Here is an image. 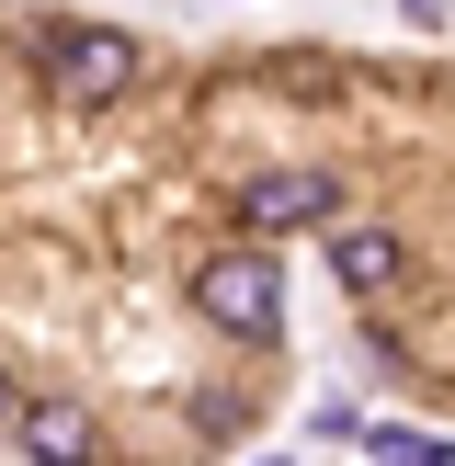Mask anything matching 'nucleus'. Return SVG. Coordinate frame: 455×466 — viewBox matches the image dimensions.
Returning <instances> with one entry per match:
<instances>
[{"mask_svg":"<svg viewBox=\"0 0 455 466\" xmlns=\"http://www.w3.org/2000/svg\"><path fill=\"white\" fill-rule=\"evenodd\" d=\"M46 91L80 103V114L126 103L136 91V35H114V23H57V35H46Z\"/></svg>","mask_w":455,"mask_h":466,"instance_id":"1","label":"nucleus"},{"mask_svg":"<svg viewBox=\"0 0 455 466\" xmlns=\"http://www.w3.org/2000/svg\"><path fill=\"white\" fill-rule=\"evenodd\" d=\"M194 308L217 319L228 341H273L285 330V273H273L262 250H217V262L194 273Z\"/></svg>","mask_w":455,"mask_h":466,"instance_id":"2","label":"nucleus"},{"mask_svg":"<svg viewBox=\"0 0 455 466\" xmlns=\"http://www.w3.org/2000/svg\"><path fill=\"white\" fill-rule=\"evenodd\" d=\"M341 217V182L330 171H250L239 182V228L262 239V228H330Z\"/></svg>","mask_w":455,"mask_h":466,"instance_id":"3","label":"nucleus"},{"mask_svg":"<svg viewBox=\"0 0 455 466\" xmlns=\"http://www.w3.org/2000/svg\"><path fill=\"white\" fill-rule=\"evenodd\" d=\"M12 421H23V455L35 466H91V410L46 399V410H12Z\"/></svg>","mask_w":455,"mask_h":466,"instance_id":"4","label":"nucleus"},{"mask_svg":"<svg viewBox=\"0 0 455 466\" xmlns=\"http://www.w3.org/2000/svg\"><path fill=\"white\" fill-rule=\"evenodd\" d=\"M330 262H341V285H353V296H376L387 273H399V239H387V228H341Z\"/></svg>","mask_w":455,"mask_h":466,"instance_id":"5","label":"nucleus"},{"mask_svg":"<svg viewBox=\"0 0 455 466\" xmlns=\"http://www.w3.org/2000/svg\"><path fill=\"white\" fill-rule=\"evenodd\" d=\"M387 466H455V444H432V432H376Z\"/></svg>","mask_w":455,"mask_h":466,"instance_id":"6","label":"nucleus"},{"mask_svg":"<svg viewBox=\"0 0 455 466\" xmlns=\"http://www.w3.org/2000/svg\"><path fill=\"white\" fill-rule=\"evenodd\" d=\"M12 410H23V399H12V376H0V421H12Z\"/></svg>","mask_w":455,"mask_h":466,"instance_id":"7","label":"nucleus"}]
</instances>
